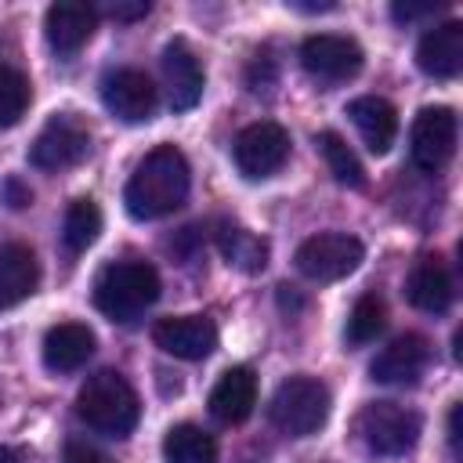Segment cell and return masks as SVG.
I'll return each instance as SVG.
<instances>
[{"instance_id":"6da1fadb","label":"cell","mask_w":463,"mask_h":463,"mask_svg":"<svg viewBox=\"0 0 463 463\" xmlns=\"http://www.w3.org/2000/svg\"><path fill=\"white\" fill-rule=\"evenodd\" d=\"M188 188H192L188 159L174 145H159L134 166V174L123 188V203H127L130 217L156 221V217L174 213L184 203Z\"/></svg>"},{"instance_id":"7a4b0ae2","label":"cell","mask_w":463,"mask_h":463,"mask_svg":"<svg viewBox=\"0 0 463 463\" xmlns=\"http://www.w3.org/2000/svg\"><path fill=\"white\" fill-rule=\"evenodd\" d=\"M76 416L98 430V434H109V438H127L141 416V405H137V394L134 387L112 373V369H101L94 373L80 394H76Z\"/></svg>"},{"instance_id":"3957f363","label":"cell","mask_w":463,"mask_h":463,"mask_svg":"<svg viewBox=\"0 0 463 463\" xmlns=\"http://www.w3.org/2000/svg\"><path fill=\"white\" fill-rule=\"evenodd\" d=\"M156 300H159V275L145 260L109 264L94 282V304L112 322H134Z\"/></svg>"},{"instance_id":"277c9868","label":"cell","mask_w":463,"mask_h":463,"mask_svg":"<svg viewBox=\"0 0 463 463\" xmlns=\"http://www.w3.org/2000/svg\"><path fill=\"white\" fill-rule=\"evenodd\" d=\"M271 423L289 438H307L329 420V387L315 376H289L268 405Z\"/></svg>"},{"instance_id":"5b68a950","label":"cell","mask_w":463,"mask_h":463,"mask_svg":"<svg viewBox=\"0 0 463 463\" xmlns=\"http://www.w3.org/2000/svg\"><path fill=\"white\" fill-rule=\"evenodd\" d=\"M358 438L376 456H405L420 438V416L398 402H369L354 420Z\"/></svg>"},{"instance_id":"8992f818","label":"cell","mask_w":463,"mask_h":463,"mask_svg":"<svg viewBox=\"0 0 463 463\" xmlns=\"http://www.w3.org/2000/svg\"><path fill=\"white\" fill-rule=\"evenodd\" d=\"M365 250L354 235L347 232H322V235H311L297 246V271L307 275L311 282H336L344 275H351L358 264H362Z\"/></svg>"},{"instance_id":"52a82bcc","label":"cell","mask_w":463,"mask_h":463,"mask_svg":"<svg viewBox=\"0 0 463 463\" xmlns=\"http://www.w3.org/2000/svg\"><path fill=\"white\" fill-rule=\"evenodd\" d=\"M235 166L242 177L250 181H260V177H271L275 170H282V163L289 159V134L279 127V123H250L239 130L235 145Z\"/></svg>"},{"instance_id":"ba28073f","label":"cell","mask_w":463,"mask_h":463,"mask_svg":"<svg viewBox=\"0 0 463 463\" xmlns=\"http://www.w3.org/2000/svg\"><path fill=\"white\" fill-rule=\"evenodd\" d=\"M409 148H412V163L423 174H438L456 152V112L445 105L420 109V116L412 119Z\"/></svg>"},{"instance_id":"9c48e42d","label":"cell","mask_w":463,"mask_h":463,"mask_svg":"<svg viewBox=\"0 0 463 463\" xmlns=\"http://www.w3.org/2000/svg\"><path fill=\"white\" fill-rule=\"evenodd\" d=\"M362 61H365V54L351 36L318 33V36H307L300 43V65L318 83H344V80L358 76Z\"/></svg>"},{"instance_id":"30bf717a","label":"cell","mask_w":463,"mask_h":463,"mask_svg":"<svg viewBox=\"0 0 463 463\" xmlns=\"http://www.w3.org/2000/svg\"><path fill=\"white\" fill-rule=\"evenodd\" d=\"M87 148H90V134L80 119L51 116L29 148V163L36 170H65V166H76L87 156Z\"/></svg>"},{"instance_id":"8fae6325","label":"cell","mask_w":463,"mask_h":463,"mask_svg":"<svg viewBox=\"0 0 463 463\" xmlns=\"http://www.w3.org/2000/svg\"><path fill=\"white\" fill-rule=\"evenodd\" d=\"M105 109L123 123H145L156 112V87L141 69H112L101 80Z\"/></svg>"},{"instance_id":"7c38bea8","label":"cell","mask_w":463,"mask_h":463,"mask_svg":"<svg viewBox=\"0 0 463 463\" xmlns=\"http://www.w3.org/2000/svg\"><path fill=\"white\" fill-rule=\"evenodd\" d=\"M156 347H163L174 358L199 362L217 347V326L203 315H177V318H159L152 329Z\"/></svg>"},{"instance_id":"4fadbf2b","label":"cell","mask_w":463,"mask_h":463,"mask_svg":"<svg viewBox=\"0 0 463 463\" xmlns=\"http://www.w3.org/2000/svg\"><path fill=\"white\" fill-rule=\"evenodd\" d=\"M427 362H430V344H427V336L405 333V336L391 340V344L373 358L369 373H373V380H380V383H412V380L427 369Z\"/></svg>"},{"instance_id":"5bb4252c","label":"cell","mask_w":463,"mask_h":463,"mask_svg":"<svg viewBox=\"0 0 463 463\" xmlns=\"http://www.w3.org/2000/svg\"><path fill=\"white\" fill-rule=\"evenodd\" d=\"M416 65L434 80L456 76L463 69V22H441L427 29L416 43Z\"/></svg>"},{"instance_id":"9a60e30c","label":"cell","mask_w":463,"mask_h":463,"mask_svg":"<svg viewBox=\"0 0 463 463\" xmlns=\"http://www.w3.org/2000/svg\"><path fill=\"white\" fill-rule=\"evenodd\" d=\"M163 76H166V94H170V109L184 112L203 98V65L192 54V47L184 40H170L163 51Z\"/></svg>"},{"instance_id":"2e32d148","label":"cell","mask_w":463,"mask_h":463,"mask_svg":"<svg viewBox=\"0 0 463 463\" xmlns=\"http://www.w3.org/2000/svg\"><path fill=\"white\" fill-rule=\"evenodd\" d=\"M94 25H98V11H94L90 4H76V0L51 4V7H47V18H43L47 43H51L58 54L80 51V47L90 40Z\"/></svg>"},{"instance_id":"e0dca14e","label":"cell","mask_w":463,"mask_h":463,"mask_svg":"<svg viewBox=\"0 0 463 463\" xmlns=\"http://www.w3.org/2000/svg\"><path fill=\"white\" fill-rule=\"evenodd\" d=\"M347 116H351L354 130L362 134V141L373 156L391 152V145L398 137V112H394L391 101H383L376 94H365V98H354L347 105Z\"/></svg>"},{"instance_id":"ac0fdd59","label":"cell","mask_w":463,"mask_h":463,"mask_svg":"<svg viewBox=\"0 0 463 463\" xmlns=\"http://www.w3.org/2000/svg\"><path fill=\"white\" fill-rule=\"evenodd\" d=\"M257 405V376L246 365H232L210 391V412L221 423H242Z\"/></svg>"},{"instance_id":"d6986e66","label":"cell","mask_w":463,"mask_h":463,"mask_svg":"<svg viewBox=\"0 0 463 463\" xmlns=\"http://www.w3.org/2000/svg\"><path fill=\"white\" fill-rule=\"evenodd\" d=\"M94 354V333L83 322H58L43 336V365L51 373H72Z\"/></svg>"},{"instance_id":"ffe728a7","label":"cell","mask_w":463,"mask_h":463,"mask_svg":"<svg viewBox=\"0 0 463 463\" xmlns=\"http://www.w3.org/2000/svg\"><path fill=\"white\" fill-rule=\"evenodd\" d=\"M405 297L412 307L427 311V315H441L452 304V275L438 257H423L405 282Z\"/></svg>"},{"instance_id":"44dd1931","label":"cell","mask_w":463,"mask_h":463,"mask_svg":"<svg viewBox=\"0 0 463 463\" xmlns=\"http://www.w3.org/2000/svg\"><path fill=\"white\" fill-rule=\"evenodd\" d=\"M40 282V264L36 253L22 242L0 246V311L22 304Z\"/></svg>"},{"instance_id":"7402d4cb","label":"cell","mask_w":463,"mask_h":463,"mask_svg":"<svg viewBox=\"0 0 463 463\" xmlns=\"http://www.w3.org/2000/svg\"><path fill=\"white\" fill-rule=\"evenodd\" d=\"M163 459L166 463H217V441L195 423H177L163 438Z\"/></svg>"},{"instance_id":"603a6c76","label":"cell","mask_w":463,"mask_h":463,"mask_svg":"<svg viewBox=\"0 0 463 463\" xmlns=\"http://www.w3.org/2000/svg\"><path fill=\"white\" fill-rule=\"evenodd\" d=\"M217 246H221L224 260L232 268H239V271H260L268 264V242L257 239L253 232H246L242 224H228L224 221L221 232H217Z\"/></svg>"},{"instance_id":"cb8c5ba5","label":"cell","mask_w":463,"mask_h":463,"mask_svg":"<svg viewBox=\"0 0 463 463\" xmlns=\"http://www.w3.org/2000/svg\"><path fill=\"white\" fill-rule=\"evenodd\" d=\"M387 326V307L376 293H362L347 315V329H344V340L351 347H362V344H373Z\"/></svg>"},{"instance_id":"d4e9b609","label":"cell","mask_w":463,"mask_h":463,"mask_svg":"<svg viewBox=\"0 0 463 463\" xmlns=\"http://www.w3.org/2000/svg\"><path fill=\"white\" fill-rule=\"evenodd\" d=\"M318 152H322L329 174H333L340 184H347V188H365V170H362L358 156L351 152V145H347L340 134L322 130V134H318Z\"/></svg>"},{"instance_id":"484cf974","label":"cell","mask_w":463,"mask_h":463,"mask_svg":"<svg viewBox=\"0 0 463 463\" xmlns=\"http://www.w3.org/2000/svg\"><path fill=\"white\" fill-rule=\"evenodd\" d=\"M101 232V210L94 199H72L65 210V224H61V239L72 253H83Z\"/></svg>"},{"instance_id":"4316f807","label":"cell","mask_w":463,"mask_h":463,"mask_svg":"<svg viewBox=\"0 0 463 463\" xmlns=\"http://www.w3.org/2000/svg\"><path fill=\"white\" fill-rule=\"evenodd\" d=\"M29 98H33V90H29L25 72L0 61V127H14L25 116Z\"/></svg>"},{"instance_id":"83f0119b","label":"cell","mask_w":463,"mask_h":463,"mask_svg":"<svg viewBox=\"0 0 463 463\" xmlns=\"http://www.w3.org/2000/svg\"><path fill=\"white\" fill-rule=\"evenodd\" d=\"M105 14H112V18H119V22H134V18H145V14H148V4H145V0H134V4L116 0V4H105Z\"/></svg>"},{"instance_id":"f1b7e54d","label":"cell","mask_w":463,"mask_h":463,"mask_svg":"<svg viewBox=\"0 0 463 463\" xmlns=\"http://www.w3.org/2000/svg\"><path fill=\"white\" fill-rule=\"evenodd\" d=\"M65 463H109L98 449H90L87 441H69L65 445Z\"/></svg>"},{"instance_id":"f546056e","label":"cell","mask_w":463,"mask_h":463,"mask_svg":"<svg viewBox=\"0 0 463 463\" xmlns=\"http://www.w3.org/2000/svg\"><path fill=\"white\" fill-rule=\"evenodd\" d=\"M4 203H7L11 210H25V206L33 203V192H29V188H25L18 177H11V181L4 184Z\"/></svg>"},{"instance_id":"4dcf8cb0","label":"cell","mask_w":463,"mask_h":463,"mask_svg":"<svg viewBox=\"0 0 463 463\" xmlns=\"http://www.w3.org/2000/svg\"><path fill=\"white\" fill-rule=\"evenodd\" d=\"M441 4H394L391 7V14L398 18V22H416V18H427V14H434Z\"/></svg>"},{"instance_id":"1f68e13d","label":"cell","mask_w":463,"mask_h":463,"mask_svg":"<svg viewBox=\"0 0 463 463\" xmlns=\"http://www.w3.org/2000/svg\"><path fill=\"white\" fill-rule=\"evenodd\" d=\"M449 441H452V449L459 445V405H452V412H449Z\"/></svg>"},{"instance_id":"d6a6232c","label":"cell","mask_w":463,"mask_h":463,"mask_svg":"<svg viewBox=\"0 0 463 463\" xmlns=\"http://www.w3.org/2000/svg\"><path fill=\"white\" fill-rule=\"evenodd\" d=\"M0 463H14V456H11L7 449H0Z\"/></svg>"}]
</instances>
